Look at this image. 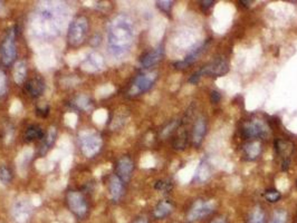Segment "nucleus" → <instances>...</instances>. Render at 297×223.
Segmentation results:
<instances>
[{"label":"nucleus","instance_id":"2f4dec72","mask_svg":"<svg viewBox=\"0 0 297 223\" xmlns=\"http://www.w3.org/2000/svg\"><path fill=\"white\" fill-rule=\"evenodd\" d=\"M107 119V111L106 110H97L94 112L93 114V120L95 122L96 124H104Z\"/></svg>","mask_w":297,"mask_h":223},{"label":"nucleus","instance_id":"8fccbe9b","mask_svg":"<svg viewBox=\"0 0 297 223\" xmlns=\"http://www.w3.org/2000/svg\"><path fill=\"white\" fill-rule=\"evenodd\" d=\"M132 223H149V221L147 217H139L136 218V219Z\"/></svg>","mask_w":297,"mask_h":223},{"label":"nucleus","instance_id":"58836bf2","mask_svg":"<svg viewBox=\"0 0 297 223\" xmlns=\"http://www.w3.org/2000/svg\"><path fill=\"white\" fill-rule=\"evenodd\" d=\"M173 1H170V0H161V1H157V6L160 8V10L163 12H170L171 11Z\"/></svg>","mask_w":297,"mask_h":223},{"label":"nucleus","instance_id":"473e14b6","mask_svg":"<svg viewBox=\"0 0 297 223\" xmlns=\"http://www.w3.org/2000/svg\"><path fill=\"white\" fill-rule=\"evenodd\" d=\"M36 167L38 169L40 172H48L50 170H53L54 167V162H51L50 160H38L36 162Z\"/></svg>","mask_w":297,"mask_h":223},{"label":"nucleus","instance_id":"cd10ccee","mask_svg":"<svg viewBox=\"0 0 297 223\" xmlns=\"http://www.w3.org/2000/svg\"><path fill=\"white\" fill-rule=\"evenodd\" d=\"M42 135H44V132L38 125H31L27 128L25 137L28 141H32V139H37V138H41Z\"/></svg>","mask_w":297,"mask_h":223},{"label":"nucleus","instance_id":"a211bd4d","mask_svg":"<svg viewBox=\"0 0 297 223\" xmlns=\"http://www.w3.org/2000/svg\"><path fill=\"white\" fill-rule=\"evenodd\" d=\"M36 63L41 69H48L55 65V56L53 50L48 47H42L37 53Z\"/></svg>","mask_w":297,"mask_h":223},{"label":"nucleus","instance_id":"09e8293b","mask_svg":"<svg viewBox=\"0 0 297 223\" xmlns=\"http://www.w3.org/2000/svg\"><path fill=\"white\" fill-rule=\"evenodd\" d=\"M37 111H38V114H41L42 116H45L47 113H48V108H47L46 105L42 106V108H39V106H38Z\"/></svg>","mask_w":297,"mask_h":223},{"label":"nucleus","instance_id":"c756f323","mask_svg":"<svg viewBox=\"0 0 297 223\" xmlns=\"http://www.w3.org/2000/svg\"><path fill=\"white\" fill-rule=\"evenodd\" d=\"M282 194L280 191H277V190L275 189H268L265 191V193H264V198H265V200L267 202L270 203H276L278 200L281 199Z\"/></svg>","mask_w":297,"mask_h":223},{"label":"nucleus","instance_id":"49530a36","mask_svg":"<svg viewBox=\"0 0 297 223\" xmlns=\"http://www.w3.org/2000/svg\"><path fill=\"white\" fill-rule=\"evenodd\" d=\"M177 124H178L177 122H173V123H171V124H170V125H169V126H167L166 128H164V129H163V132H162V135H163V136H167V135H168V134H170V133H171V132L173 131V128H176V126H177Z\"/></svg>","mask_w":297,"mask_h":223},{"label":"nucleus","instance_id":"ea45409f","mask_svg":"<svg viewBox=\"0 0 297 223\" xmlns=\"http://www.w3.org/2000/svg\"><path fill=\"white\" fill-rule=\"evenodd\" d=\"M65 123L70 127H75L77 124V115L75 113H67L65 115Z\"/></svg>","mask_w":297,"mask_h":223},{"label":"nucleus","instance_id":"2eb2a0df","mask_svg":"<svg viewBox=\"0 0 297 223\" xmlns=\"http://www.w3.org/2000/svg\"><path fill=\"white\" fill-rule=\"evenodd\" d=\"M133 167H134L133 161H132L129 156L121 157L120 161L117 162L116 176L123 183L129 182L132 176V172H133Z\"/></svg>","mask_w":297,"mask_h":223},{"label":"nucleus","instance_id":"9b49d317","mask_svg":"<svg viewBox=\"0 0 297 223\" xmlns=\"http://www.w3.org/2000/svg\"><path fill=\"white\" fill-rule=\"evenodd\" d=\"M243 135L246 138H266L270 135V127L261 119H254L244 125Z\"/></svg>","mask_w":297,"mask_h":223},{"label":"nucleus","instance_id":"393cba45","mask_svg":"<svg viewBox=\"0 0 297 223\" xmlns=\"http://www.w3.org/2000/svg\"><path fill=\"white\" fill-rule=\"evenodd\" d=\"M189 143V133H188L187 129L185 128H180L178 135L174 138L173 142V146L176 150H185L186 146Z\"/></svg>","mask_w":297,"mask_h":223},{"label":"nucleus","instance_id":"b1692460","mask_svg":"<svg viewBox=\"0 0 297 223\" xmlns=\"http://www.w3.org/2000/svg\"><path fill=\"white\" fill-rule=\"evenodd\" d=\"M12 75H13V80L20 85L26 80V75H27V65L25 60H18V62L15 64L13 66V71H12Z\"/></svg>","mask_w":297,"mask_h":223},{"label":"nucleus","instance_id":"f3484780","mask_svg":"<svg viewBox=\"0 0 297 223\" xmlns=\"http://www.w3.org/2000/svg\"><path fill=\"white\" fill-rule=\"evenodd\" d=\"M163 57V47L159 46V47L150 50L147 54H144L140 59V66L142 68H150L154 66L155 64H158L160 60Z\"/></svg>","mask_w":297,"mask_h":223},{"label":"nucleus","instance_id":"bb28decb","mask_svg":"<svg viewBox=\"0 0 297 223\" xmlns=\"http://www.w3.org/2000/svg\"><path fill=\"white\" fill-rule=\"evenodd\" d=\"M266 215L261 207H256L249 216L248 223H265Z\"/></svg>","mask_w":297,"mask_h":223},{"label":"nucleus","instance_id":"7c9ffc66","mask_svg":"<svg viewBox=\"0 0 297 223\" xmlns=\"http://www.w3.org/2000/svg\"><path fill=\"white\" fill-rule=\"evenodd\" d=\"M75 104L78 109L84 110V111H88L92 109V104H91V101H89L88 97L86 95H81L78 96L76 100H75Z\"/></svg>","mask_w":297,"mask_h":223},{"label":"nucleus","instance_id":"864d4df0","mask_svg":"<svg viewBox=\"0 0 297 223\" xmlns=\"http://www.w3.org/2000/svg\"><path fill=\"white\" fill-rule=\"evenodd\" d=\"M239 2L243 3V6H249V4L253 3V1H246V0H240Z\"/></svg>","mask_w":297,"mask_h":223},{"label":"nucleus","instance_id":"c03bdc74","mask_svg":"<svg viewBox=\"0 0 297 223\" xmlns=\"http://www.w3.org/2000/svg\"><path fill=\"white\" fill-rule=\"evenodd\" d=\"M214 4L215 1H212V0H204V1H200V7L205 12L208 11V9H210Z\"/></svg>","mask_w":297,"mask_h":223},{"label":"nucleus","instance_id":"a19ab883","mask_svg":"<svg viewBox=\"0 0 297 223\" xmlns=\"http://www.w3.org/2000/svg\"><path fill=\"white\" fill-rule=\"evenodd\" d=\"M70 165H72V155H66L62 159V165H60V169H62L64 173H66V172L70 169Z\"/></svg>","mask_w":297,"mask_h":223},{"label":"nucleus","instance_id":"f8f14e48","mask_svg":"<svg viewBox=\"0 0 297 223\" xmlns=\"http://www.w3.org/2000/svg\"><path fill=\"white\" fill-rule=\"evenodd\" d=\"M66 200H67L69 210L72 211L75 216L78 218H84L87 215V203L82 193L77 191H70L67 193Z\"/></svg>","mask_w":297,"mask_h":223},{"label":"nucleus","instance_id":"aec40b11","mask_svg":"<svg viewBox=\"0 0 297 223\" xmlns=\"http://www.w3.org/2000/svg\"><path fill=\"white\" fill-rule=\"evenodd\" d=\"M108 191H110V197L114 202H119L124 194L123 182L117 178L116 175L111 176L110 183H108Z\"/></svg>","mask_w":297,"mask_h":223},{"label":"nucleus","instance_id":"7ed1b4c3","mask_svg":"<svg viewBox=\"0 0 297 223\" xmlns=\"http://www.w3.org/2000/svg\"><path fill=\"white\" fill-rule=\"evenodd\" d=\"M229 72V63L224 56L216 57L211 63L206 65L199 71L193 73L189 78V83L196 85L200 81L202 76H210V77H221L226 75Z\"/></svg>","mask_w":297,"mask_h":223},{"label":"nucleus","instance_id":"603ef678","mask_svg":"<svg viewBox=\"0 0 297 223\" xmlns=\"http://www.w3.org/2000/svg\"><path fill=\"white\" fill-rule=\"evenodd\" d=\"M6 13H7L6 7H4V4H3L2 1H0V16H1V17L6 16Z\"/></svg>","mask_w":297,"mask_h":223},{"label":"nucleus","instance_id":"4c0bfd02","mask_svg":"<svg viewBox=\"0 0 297 223\" xmlns=\"http://www.w3.org/2000/svg\"><path fill=\"white\" fill-rule=\"evenodd\" d=\"M7 93V78L6 74L0 71V97H3Z\"/></svg>","mask_w":297,"mask_h":223},{"label":"nucleus","instance_id":"dca6fc26","mask_svg":"<svg viewBox=\"0 0 297 223\" xmlns=\"http://www.w3.org/2000/svg\"><path fill=\"white\" fill-rule=\"evenodd\" d=\"M207 134V120L205 117H200L196 120L192 127L191 141L195 147H199Z\"/></svg>","mask_w":297,"mask_h":223},{"label":"nucleus","instance_id":"37998d69","mask_svg":"<svg viewBox=\"0 0 297 223\" xmlns=\"http://www.w3.org/2000/svg\"><path fill=\"white\" fill-rule=\"evenodd\" d=\"M67 62L70 66H76L81 63V54H70L67 56Z\"/></svg>","mask_w":297,"mask_h":223},{"label":"nucleus","instance_id":"f257e3e1","mask_svg":"<svg viewBox=\"0 0 297 223\" xmlns=\"http://www.w3.org/2000/svg\"><path fill=\"white\" fill-rule=\"evenodd\" d=\"M67 20L68 9L64 2H40L29 20V34L39 40L54 38L64 29Z\"/></svg>","mask_w":297,"mask_h":223},{"label":"nucleus","instance_id":"0eeeda50","mask_svg":"<svg viewBox=\"0 0 297 223\" xmlns=\"http://www.w3.org/2000/svg\"><path fill=\"white\" fill-rule=\"evenodd\" d=\"M0 55H1V60L4 65H10L15 60L17 55L15 28H11L7 31L1 43V47H0Z\"/></svg>","mask_w":297,"mask_h":223},{"label":"nucleus","instance_id":"79ce46f5","mask_svg":"<svg viewBox=\"0 0 297 223\" xmlns=\"http://www.w3.org/2000/svg\"><path fill=\"white\" fill-rule=\"evenodd\" d=\"M22 110V104L20 101L18 100H15L11 103V106H10V110H9V112H10V114L15 115V114H18L19 112Z\"/></svg>","mask_w":297,"mask_h":223},{"label":"nucleus","instance_id":"72a5a7b5","mask_svg":"<svg viewBox=\"0 0 297 223\" xmlns=\"http://www.w3.org/2000/svg\"><path fill=\"white\" fill-rule=\"evenodd\" d=\"M55 138H56V128L50 127L45 136V148L42 150V152H45L47 148H49L51 145H53Z\"/></svg>","mask_w":297,"mask_h":223},{"label":"nucleus","instance_id":"5701e85b","mask_svg":"<svg viewBox=\"0 0 297 223\" xmlns=\"http://www.w3.org/2000/svg\"><path fill=\"white\" fill-rule=\"evenodd\" d=\"M211 176V167L207 161H201V163L198 166V170L195 175V181L198 183L206 182Z\"/></svg>","mask_w":297,"mask_h":223},{"label":"nucleus","instance_id":"de8ad7c7","mask_svg":"<svg viewBox=\"0 0 297 223\" xmlns=\"http://www.w3.org/2000/svg\"><path fill=\"white\" fill-rule=\"evenodd\" d=\"M12 133H13L12 127L9 126V128L7 129V134H6V139H7V142H8V143L10 142L11 139H12Z\"/></svg>","mask_w":297,"mask_h":223},{"label":"nucleus","instance_id":"f704fd0d","mask_svg":"<svg viewBox=\"0 0 297 223\" xmlns=\"http://www.w3.org/2000/svg\"><path fill=\"white\" fill-rule=\"evenodd\" d=\"M11 181V172L6 166H0V182L2 184H9Z\"/></svg>","mask_w":297,"mask_h":223},{"label":"nucleus","instance_id":"f03ea898","mask_svg":"<svg viewBox=\"0 0 297 223\" xmlns=\"http://www.w3.org/2000/svg\"><path fill=\"white\" fill-rule=\"evenodd\" d=\"M135 38L134 24L125 15L116 16L111 21L107 30V49L115 60L125 58L131 52Z\"/></svg>","mask_w":297,"mask_h":223},{"label":"nucleus","instance_id":"a878e982","mask_svg":"<svg viewBox=\"0 0 297 223\" xmlns=\"http://www.w3.org/2000/svg\"><path fill=\"white\" fill-rule=\"evenodd\" d=\"M44 82L40 78H32L31 81L27 84V91L29 92V94L34 97L39 96L42 92H44Z\"/></svg>","mask_w":297,"mask_h":223},{"label":"nucleus","instance_id":"3c124183","mask_svg":"<svg viewBox=\"0 0 297 223\" xmlns=\"http://www.w3.org/2000/svg\"><path fill=\"white\" fill-rule=\"evenodd\" d=\"M210 223H227V219L225 217H218L215 220H212Z\"/></svg>","mask_w":297,"mask_h":223},{"label":"nucleus","instance_id":"9d476101","mask_svg":"<svg viewBox=\"0 0 297 223\" xmlns=\"http://www.w3.org/2000/svg\"><path fill=\"white\" fill-rule=\"evenodd\" d=\"M105 63L102 56L96 52L81 53V68L87 73H98L104 69Z\"/></svg>","mask_w":297,"mask_h":223},{"label":"nucleus","instance_id":"ddd939ff","mask_svg":"<svg viewBox=\"0 0 297 223\" xmlns=\"http://www.w3.org/2000/svg\"><path fill=\"white\" fill-rule=\"evenodd\" d=\"M275 150L278 156H281L283 162V170L286 171L290 167L291 157L294 152V144L286 141V139H276L275 141Z\"/></svg>","mask_w":297,"mask_h":223},{"label":"nucleus","instance_id":"4be33fe9","mask_svg":"<svg viewBox=\"0 0 297 223\" xmlns=\"http://www.w3.org/2000/svg\"><path fill=\"white\" fill-rule=\"evenodd\" d=\"M244 152L249 161L256 160L262 153V144L258 141L248 142L244 145Z\"/></svg>","mask_w":297,"mask_h":223},{"label":"nucleus","instance_id":"1a4fd4ad","mask_svg":"<svg viewBox=\"0 0 297 223\" xmlns=\"http://www.w3.org/2000/svg\"><path fill=\"white\" fill-rule=\"evenodd\" d=\"M158 78L157 72H151L147 74H142L135 78L134 82L132 83V85L129 90L130 96H138L140 94L148 92L151 87L154 85L155 81Z\"/></svg>","mask_w":297,"mask_h":223},{"label":"nucleus","instance_id":"c9c22d12","mask_svg":"<svg viewBox=\"0 0 297 223\" xmlns=\"http://www.w3.org/2000/svg\"><path fill=\"white\" fill-rule=\"evenodd\" d=\"M172 188H173V183L171 181H168V180L158 181L157 184H155V189L160 192H169Z\"/></svg>","mask_w":297,"mask_h":223},{"label":"nucleus","instance_id":"c85d7f7f","mask_svg":"<svg viewBox=\"0 0 297 223\" xmlns=\"http://www.w3.org/2000/svg\"><path fill=\"white\" fill-rule=\"evenodd\" d=\"M113 92H114V87L111 84H104L96 90V97L97 99H104V97L110 96Z\"/></svg>","mask_w":297,"mask_h":223},{"label":"nucleus","instance_id":"412c9836","mask_svg":"<svg viewBox=\"0 0 297 223\" xmlns=\"http://www.w3.org/2000/svg\"><path fill=\"white\" fill-rule=\"evenodd\" d=\"M173 212V204L168 201V200H163V201L159 202L157 204V207L154 208L153 210V217L155 219H166L167 217H169L171 213Z\"/></svg>","mask_w":297,"mask_h":223},{"label":"nucleus","instance_id":"20e7f679","mask_svg":"<svg viewBox=\"0 0 297 223\" xmlns=\"http://www.w3.org/2000/svg\"><path fill=\"white\" fill-rule=\"evenodd\" d=\"M79 144H81L83 154L86 157H93L100 152L102 147V137L98 133L92 129L83 131L78 135Z\"/></svg>","mask_w":297,"mask_h":223},{"label":"nucleus","instance_id":"a18cd8bd","mask_svg":"<svg viewBox=\"0 0 297 223\" xmlns=\"http://www.w3.org/2000/svg\"><path fill=\"white\" fill-rule=\"evenodd\" d=\"M210 99H211L212 104L219 103L220 100H221L220 93H219V92H217V91H212V92H211V95H210Z\"/></svg>","mask_w":297,"mask_h":223},{"label":"nucleus","instance_id":"e433bc0d","mask_svg":"<svg viewBox=\"0 0 297 223\" xmlns=\"http://www.w3.org/2000/svg\"><path fill=\"white\" fill-rule=\"evenodd\" d=\"M271 223H287V213L284 210H278L274 213Z\"/></svg>","mask_w":297,"mask_h":223},{"label":"nucleus","instance_id":"4468645a","mask_svg":"<svg viewBox=\"0 0 297 223\" xmlns=\"http://www.w3.org/2000/svg\"><path fill=\"white\" fill-rule=\"evenodd\" d=\"M32 154H34V150L31 147L26 146L23 147L20 151L19 154H18L16 159V166H17V172L21 178H25L27 175L28 171V165H29L30 161L32 159Z\"/></svg>","mask_w":297,"mask_h":223},{"label":"nucleus","instance_id":"6ab92c4d","mask_svg":"<svg viewBox=\"0 0 297 223\" xmlns=\"http://www.w3.org/2000/svg\"><path fill=\"white\" fill-rule=\"evenodd\" d=\"M206 46H207V43L198 46V47H196V48H193L185 58L180 60V62H177L176 64H174V67H176L177 69H185L187 67H189L190 65L195 63L196 60L199 58V56L205 52Z\"/></svg>","mask_w":297,"mask_h":223},{"label":"nucleus","instance_id":"39448f33","mask_svg":"<svg viewBox=\"0 0 297 223\" xmlns=\"http://www.w3.org/2000/svg\"><path fill=\"white\" fill-rule=\"evenodd\" d=\"M216 207L217 202L215 200H197L187 213V221L192 223L204 219L214 213Z\"/></svg>","mask_w":297,"mask_h":223},{"label":"nucleus","instance_id":"423d86ee","mask_svg":"<svg viewBox=\"0 0 297 223\" xmlns=\"http://www.w3.org/2000/svg\"><path fill=\"white\" fill-rule=\"evenodd\" d=\"M88 30V21L86 17H76L68 27V43L72 46L81 45L86 38Z\"/></svg>","mask_w":297,"mask_h":223},{"label":"nucleus","instance_id":"6e6552de","mask_svg":"<svg viewBox=\"0 0 297 223\" xmlns=\"http://www.w3.org/2000/svg\"><path fill=\"white\" fill-rule=\"evenodd\" d=\"M11 215L17 223H27L31 217V203L23 195L18 197L11 208Z\"/></svg>","mask_w":297,"mask_h":223}]
</instances>
